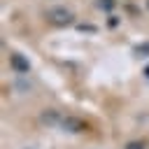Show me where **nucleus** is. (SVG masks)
<instances>
[{
	"mask_svg": "<svg viewBox=\"0 0 149 149\" xmlns=\"http://www.w3.org/2000/svg\"><path fill=\"white\" fill-rule=\"evenodd\" d=\"M126 149H147V147H144V142L133 140V142H128V144H126Z\"/></svg>",
	"mask_w": 149,
	"mask_h": 149,
	"instance_id": "nucleus-3",
	"label": "nucleus"
},
{
	"mask_svg": "<svg viewBox=\"0 0 149 149\" xmlns=\"http://www.w3.org/2000/svg\"><path fill=\"white\" fill-rule=\"evenodd\" d=\"M147 7H149V0H147Z\"/></svg>",
	"mask_w": 149,
	"mask_h": 149,
	"instance_id": "nucleus-5",
	"label": "nucleus"
},
{
	"mask_svg": "<svg viewBox=\"0 0 149 149\" xmlns=\"http://www.w3.org/2000/svg\"><path fill=\"white\" fill-rule=\"evenodd\" d=\"M9 63H12V68L16 70V72H21V74H26L28 70H30V63L21 56V54H12V58H9Z\"/></svg>",
	"mask_w": 149,
	"mask_h": 149,
	"instance_id": "nucleus-2",
	"label": "nucleus"
},
{
	"mask_svg": "<svg viewBox=\"0 0 149 149\" xmlns=\"http://www.w3.org/2000/svg\"><path fill=\"white\" fill-rule=\"evenodd\" d=\"M47 19H49L54 26H70L72 19H74V14H72L70 9H65V7H51V9L47 12Z\"/></svg>",
	"mask_w": 149,
	"mask_h": 149,
	"instance_id": "nucleus-1",
	"label": "nucleus"
},
{
	"mask_svg": "<svg viewBox=\"0 0 149 149\" xmlns=\"http://www.w3.org/2000/svg\"><path fill=\"white\" fill-rule=\"evenodd\" d=\"M100 7L102 9H112L114 7V0H100Z\"/></svg>",
	"mask_w": 149,
	"mask_h": 149,
	"instance_id": "nucleus-4",
	"label": "nucleus"
}]
</instances>
